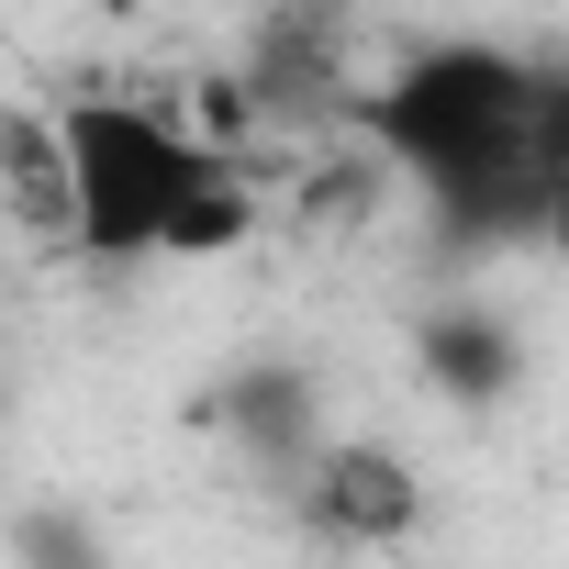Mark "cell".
Masks as SVG:
<instances>
[{
  "mask_svg": "<svg viewBox=\"0 0 569 569\" xmlns=\"http://www.w3.org/2000/svg\"><path fill=\"white\" fill-rule=\"evenodd\" d=\"M57 123V190H68V234L90 257H168L179 212L234 168L223 146L179 134L146 101H68Z\"/></svg>",
  "mask_w": 569,
  "mask_h": 569,
  "instance_id": "cell-1",
  "label": "cell"
},
{
  "mask_svg": "<svg viewBox=\"0 0 569 569\" xmlns=\"http://www.w3.org/2000/svg\"><path fill=\"white\" fill-rule=\"evenodd\" d=\"M380 134L436 179V190H480L513 168H547V90L491 68V57H436L380 101Z\"/></svg>",
  "mask_w": 569,
  "mask_h": 569,
  "instance_id": "cell-2",
  "label": "cell"
},
{
  "mask_svg": "<svg viewBox=\"0 0 569 569\" xmlns=\"http://www.w3.org/2000/svg\"><path fill=\"white\" fill-rule=\"evenodd\" d=\"M313 525L347 536V547H391V536H413V525H425V480H413V458H391V447H325V458H313Z\"/></svg>",
  "mask_w": 569,
  "mask_h": 569,
  "instance_id": "cell-3",
  "label": "cell"
},
{
  "mask_svg": "<svg viewBox=\"0 0 569 569\" xmlns=\"http://www.w3.org/2000/svg\"><path fill=\"white\" fill-rule=\"evenodd\" d=\"M0 190H12V212L57 223L68 234V190H57V123L46 112H12L0 123Z\"/></svg>",
  "mask_w": 569,
  "mask_h": 569,
  "instance_id": "cell-4",
  "label": "cell"
}]
</instances>
